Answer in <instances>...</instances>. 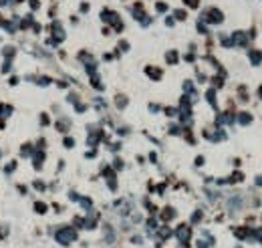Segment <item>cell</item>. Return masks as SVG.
<instances>
[{
  "instance_id": "6da1fadb",
  "label": "cell",
  "mask_w": 262,
  "mask_h": 248,
  "mask_svg": "<svg viewBox=\"0 0 262 248\" xmlns=\"http://www.w3.org/2000/svg\"><path fill=\"white\" fill-rule=\"evenodd\" d=\"M57 240H59L60 244H69V242H73L75 240V230L65 228V230H60V232H57Z\"/></svg>"
}]
</instances>
